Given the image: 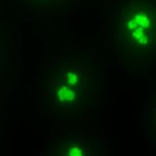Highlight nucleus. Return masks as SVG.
<instances>
[{"instance_id":"obj_1","label":"nucleus","mask_w":156,"mask_h":156,"mask_svg":"<svg viewBox=\"0 0 156 156\" xmlns=\"http://www.w3.org/2000/svg\"><path fill=\"white\" fill-rule=\"evenodd\" d=\"M123 30L134 45L150 46L156 38V14L145 7L132 8L126 15Z\"/></svg>"}]
</instances>
